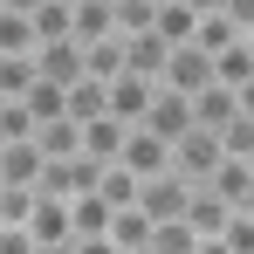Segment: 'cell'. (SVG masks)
Returning <instances> with one entry per match:
<instances>
[{
  "mask_svg": "<svg viewBox=\"0 0 254 254\" xmlns=\"http://www.w3.org/2000/svg\"><path fill=\"white\" fill-rule=\"evenodd\" d=\"M186 199H192V186H186L179 172H151V179H137V213H144L151 227L186 220Z\"/></svg>",
  "mask_w": 254,
  "mask_h": 254,
  "instance_id": "1",
  "label": "cell"
},
{
  "mask_svg": "<svg viewBox=\"0 0 254 254\" xmlns=\"http://www.w3.org/2000/svg\"><path fill=\"white\" fill-rule=\"evenodd\" d=\"M172 172H179V179H186V186H206L213 172H220V137H213V130H186V137H179V144H172Z\"/></svg>",
  "mask_w": 254,
  "mask_h": 254,
  "instance_id": "2",
  "label": "cell"
},
{
  "mask_svg": "<svg viewBox=\"0 0 254 254\" xmlns=\"http://www.w3.org/2000/svg\"><path fill=\"white\" fill-rule=\"evenodd\" d=\"M158 89H172V96H199V89H213V62L199 55V48H172L165 69H158Z\"/></svg>",
  "mask_w": 254,
  "mask_h": 254,
  "instance_id": "3",
  "label": "cell"
},
{
  "mask_svg": "<svg viewBox=\"0 0 254 254\" xmlns=\"http://www.w3.org/2000/svg\"><path fill=\"white\" fill-rule=\"evenodd\" d=\"M117 165L130 172V179H151V172H172V144L165 137H151V130H124V151H117Z\"/></svg>",
  "mask_w": 254,
  "mask_h": 254,
  "instance_id": "4",
  "label": "cell"
},
{
  "mask_svg": "<svg viewBox=\"0 0 254 254\" xmlns=\"http://www.w3.org/2000/svg\"><path fill=\"white\" fill-rule=\"evenodd\" d=\"M137 130H151V137H165V144H179V137L192 130V96H172V89H158Z\"/></svg>",
  "mask_w": 254,
  "mask_h": 254,
  "instance_id": "5",
  "label": "cell"
},
{
  "mask_svg": "<svg viewBox=\"0 0 254 254\" xmlns=\"http://www.w3.org/2000/svg\"><path fill=\"white\" fill-rule=\"evenodd\" d=\"M28 241H35V248H69V241H76V234H69V199H42V192H35Z\"/></svg>",
  "mask_w": 254,
  "mask_h": 254,
  "instance_id": "6",
  "label": "cell"
},
{
  "mask_svg": "<svg viewBox=\"0 0 254 254\" xmlns=\"http://www.w3.org/2000/svg\"><path fill=\"white\" fill-rule=\"evenodd\" d=\"M35 76L42 83H83V42H42L35 48Z\"/></svg>",
  "mask_w": 254,
  "mask_h": 254,
  "instance_id": "7",
  "label": "cell"
},
{
  "mask_svg": "<svg viewBox=\"0 0 254 254\" xmlns=\"http://www.w3.org/2000/svg\"><path fill=\"white\" fill-rule=\"evenodd\" d=\"M151 96H158V83H151V76H117V83H110V117H117V124H144V110H151Z\"/></svg>",
  "mask_w": 254,
  "mask_h": 254,
  "instance_id": "8",
  "label": "cell"
},
{
  "mask_svg": "<svg viewBox=\"0 0 254 254\" xmlns=\"http://www.w3.org/2000/svg\"><path fill=\"white\" fill-rule=\"evenodd\" d=\"M227 220H234V206H227L213 186H192V199H186V227H192L199 241H220V234H227Z\"/></svg>",
  "mask_w": 254,
  "mask_h": 254,
  "instance_id": "9",
  "label": "cell"
},
{
  "mask_svg": "<svg viewBox=\"0 0 254 254\" xmlns=\"http://www.w3.org/2000/svg\"><path fill=\"white\" fill-rule=\"evenodd\" d=\"M42 151L35 144H0V186H21V192H35L42 186Z\"/></svg>",
  "mask_w": 254,
  "mask_h": 254,
  "instance_id": "10",
  "label": "cell"
},
{
  "mask_svg": "<svg viewBox=\"0 0 254 254\" xmlns=\"http://www.w3.org/2000/svg\"><path fill=\"white\" fill-rule=\"evenodd\" d=\"M35 151H42L48 165H69V158H83V124H69V117L42 124V130H35Z\"/></svg>",
  "mask_w": 254,
  "mask_h": 254,
  "instance_id": "11",
  "label": "cell"
},
{
  "mask_svg": "<svg viewBox=\"0 0 254 254\" xmlns=\"http://www.w3.org/2000/svg\"><path fill=\"white\" fill-rule=\"evenodd\" d=\"M62 117H69V124H96V117H110V89L103 83H69L62 89Z\"/></svg>",
  "mask_w": 254,
  "mask_h": 254,
  "instance_id": "12",
  "label": "cell"
},
{
  "mask_svg": "<svg viewBox=\"0 0 254 254\" xmlns=\"http://www.w3.org/2000/svg\"><path fill=\"white\" fill-rule=\"evenodd\" d=\"M124 130H130V124H117V117H96V124H83V158H96V165H117Z\"/></svg>",
  "mask_w": 254,
  "mask_h": 254,
  "instance_id": "13",
  "label": "cell"
},
{
  "mask_svg": "<svg viewBox=\"0 0 254 254\" xmlns=\"http://www.w3.org/2000/svg\"><path fill=\"white\" fill-rule=\"evenodd\" d=\"M192 48H199L206 62H220L227 48H241V28H234L227 14H199V28H192Z\"/></svg>",
  "mask_w": 254,
  "mask_h": 254,
  "instance_id": "14",
  "label": "cell"
},
{
  "mask_svg": "<svg viewBox=\"0 0 254 254\" xmlns=\"http://www.w3.org/2000/svg\"><path fill=\"white\" fill-rule=\"evenodd\" d=\"M69 35H76V42H110V35H117V21H110V7H103V0H83V7H69Z\"/></svg>",
  "mask_w": 254,
  "mask_h": 254,
  "instance_id": "15",
  "label": "cell"
},
{
  "mask_svg": "<svg viewBox=\"0 0 254 254\" xmlns=\"http://www.w3.org/2000/svg\"><path fill=\"white\" fill-rule=\"evenodd\" d=\"M234 117H241V110H234V89H199V96H192V124L199 130H213V137H220V124H234Z\"/></svg>",
  "mask_w": 254,
  "mask_h": 254,
  "instance_id": "16",
  "label": "cell"
},
{
  "mask_svg": "<svg viewBox=\"0 0 254 254\" xmlns=\"http://www.w3.org/2000/svg\"><path fill=\"white\" fill-rule=\"evenodd\" d=\"M83 76L110 89L117 76H124V42H117V35H110V42H89V48H83Z\"/></svg>",
  "mask_w": 254,
  "mask_h": 254,
  "instance_id": "17",
  "label": "cell"
},
{
  "mask_svg": "<svg viewBox=\"0 0 254 254\" xmlns=\"http://www.w3.org/2000/svg\"><path fill=\"white\" fill-rule=\"evenodd\" d=\"M206 186L220 192V199H227V206H241V199L254 192V172H248V158H220V172H213Z\"/></svg>",
  "mask_w": 254,
  "mask_h": 254,
  "instance_id": "18",
  "label": "cell"
},
{
  "mask_svg": "<svg viewBox=\"0 0 254 254\" xmlns=\"http://www.w3.org/2000/svg\"><path fill=\"white\" fill-rule=\"evenodd\" d=\"M69 234H76V241H89V234H110V206H103L96 192L69 199Z\"/></svg>",
  "mask_w": 254,
  "mask_h": 254,
  "instance_id": "19",
  "label": "cell"
},
{
  "mask_svg": "<svg viewBox=\"0 0 254 254\" xmlns=\"http://www.w3.org/2000/svg\"><path fill=\"white\" fill-rule=\"evenodd\" d=\"M21 110L35 117V130L55 124V117H62V83H42V76H35V83H28V96H21Z\"/></svg>",
  "mask_w": 254,
  "mask_h": 254,
  "instance_id": "20",
  "label": "cell"
},
{
  "mask_svg": "<svg viewBox=\"0 0 254 254\" xmlns=\"http://www.w3.org/2000/svg\"><path fill=\"white\" fill-rule=\"evenodd\" d=\"M35 83V55H0V103H21Z\"/></svg>",
  "mask_w": 254,
  "mask_h": 254,
  "instance_id": "21",
  "label": "cell"
},
{
  "mask_svg": "<svg viewBox=\"0 0 254 254\" xmlns=\"http://www.w3.org/2000/svg\"><path fill=\"white\" fill-rule=\"evenodd\" d=\"M96 199L117 213V206H137V179H130L124 165H103V179H96Z\"/></svg>",
  "mask_w": 254,
  "mask_h": 254,
  "instance_id": "22",
  "label": "cell"
},
{
  "mask_svg": "<svg viewBox=\"0 0 254 254\" xmlns=\"http://www.w3.org/2000/svg\"><path fill=\"white\" fill-rule=\"evenodd\" d=\"M0 55H35V21L0 7Z\"/></svg>",
  "mask_w": 254,
  "mask_h": 254,
  "instance_id": "23",
  "label": "cell"
},
{
  "mask_svg": "<svg viewBox=\"0 0 254 254\" xmlns=\"http://www.w3.org/2000/svg\"><path fill=\"white\" fill-rule=\"evenodd\" d=\"M110 241H117V248H144V241H151V220L137 206H117L110 213Z\"/></svg>",
  "mask_w": 254,
  "mask_h": 254,
  "instance_id": "24",
  "label": "cell"
},
{
  "mask_svg": "<svg viewBox=\"0 0 254 254\" xmlns=\"http://www.w3.org/2000/svg\"><path fill=\"white\" fill-rule=\"evenodd\" d=\"M144 248H151V254H192V248H199V234H192L186 220H165V227H151Z\"/></svg>",
  "mask_w": 254,
  "mask_h": 254,
  "instance_id": "25",
  "label": "cell"
},
{
  "mask_svg": "<svg viewBox=\"0 0 254 254\" xmlns=\"http://www.w3.org/2000/svg\"><path fill=\"white\" fill-rule=\"evenodd\" d=\"M220 158H254V117L220 124Z\"/></svg>",
  "mask_w": 254,
  "mask_h": 254,
  "instance_id": "26",
  "label": "cell"
},
{
  "mask_svg": "<svg viewBox=\"0 0 254 254\" xmlns=\"http://www.w3.org/2000/svg\"><path fill=\"white\" fill-rule=\"evenodd\" d=\"M0 144H35V117L21 103H0Z\"/></svg>",
  "mask_w": 254,
  "mask_h": 254,
  "instance_id": "27",
  "label": "cell"
},
{
  "mask_svg": "<svg viewBox=\"0 0 254 254\" xmlns=\"http://www.w3.org/2000/svg\"><path fill=\"white\" fill-rule=\"evenodd\" d=\"M220 241H227V254H254V220H241V213H234Z\"/></svg>",
  "mask_w": 254,
  "mask_h": 254,
  "instance_id": "28",
  "label": "cell"
},
{
  "mask_svg": "<svg viewBox=\"0 0 254 254\" xmlns=\"http://www.w3.org/2000/svg\"><path fill=\"white\" fill-rule=\"evenodd\" d=\"M220 14H227L241 35H254V0H220Z\"/></svg>",
  "mask_w": 254,
  "mask_h": 254,
  "instance_id": "29",
  "label": "cell"
},
{
  "mask_svg": "<svg viewBox=\"0 0 254 254\" xmlns=\"http://www.w3.org/2000/svg\"><path fill=\"white\" fill-rule=\"evenodd\" d=\"M0 254H35V241H28V227H0Z\"/></svg>",
  "mask_w": 254,
  "mask_h": 254,
  "instance_id": "30",
  "label": "cell"
},
{
  "mask_svg": "<svg viewBox=\"0 0 254 254\" xmlns=\"http://www.w3.org/2000/svg\"><path fill=\"white\" fill-rule=\"evenodd\" d=\"M69 254H117L110 234H89V241H69Z\"/></svg>",
  "mask_w": 254,
  "mask_h": 254,
  "instance_id": "31",
  "label": "cell"
},
{
  "mask_svg": "<svg viewBox=\"0 0 254 254\" xmlns=\"http://www.w3.org/2000/svg\"><path fill=\"white\" fill-rule=\"evenodd\" d=\"M234 110H241V117H254V76H248L241 89H234Z\"/></svg>",
  "mask_w": 254,
  "mask_h": 254,
  "instance_id": "32",
  "label": "cell"
},
{
  "mask_svg": "<svg viewBox=\"0 0 254 254\" xmlns=\"http://www.w3.org/2000/svg\"><path fill=\"white\" fill-rule=\"evenodd\" d=\"M0 7H7V14H28V21H35V14H42L48 0H0Z\"/></svg>",
  "mask_w": 254,
  "mask_h": 254,
  "instance_id": "33",
  "label": "cell"
},
{
  "mask_svg": "<svg viewBox=\"0 0 254 254\" xmlns=\"http://www.w3.org/2000/svg\"><path fill=\"white\" fill-rule=\"evenodd\" d=\"M186 7H192V14H220V0H186Z\"/></svg>",
  "mask_w": 254,
  "mask_h": 254,
  "instance_id": "34",
  "label": "cell"
},
{
  "mask_svg": "<svg viewBox=\"0 0 254 254\" xmlns=\"http://www.w3.org/2000/svg\"><path fill=\"white\" fill-rule=\"evenodd\" d=\"M192 254H227V241H199V248H192Z\"/></svg>",
  "mask_w": 254,
  "mask_h": 254,
  "instance_id": "35",
  "label": "cell"
},
{
  "mask_svg": "<svg viewBox=\"0 0 254 254\" xmlns=\"http://www.w3.org/2000/svg\"><path fill=\"white\" fill-rule=\"evenodd\" d=\"M234 213H241V220H254V192H248V199H241V206H234Z\"/></svg>",
  "mask_w": 254,
  "mask_h": 254,
  "instance_id": "36",
  "label": "cell"
},
{
  "mask_svg": "<svg viewBox=\"0 0 254 254\" xmlns=\"http://www.w3.org/2000/svg\"><path fill=\"white\" fill-rule=\"evenodd\" d=\"M241 48H248V62H254V35H241Z\"/></svg>",
  "mask_w": 254,
  "mask_h": 254,
  "instance_id": "37",
  "label": "cell"
},
{
  "mask_svg": "<svg viewBox=\"0 0 254 254\" xmlns=\"http://www.w3.org/2000/svg\"><path fill=\"white\" fill-rule=\"evenodd\" d=\"M35 254H69V248H35Z\"/></svg>",
  "mask_w": 254,
  "mask_h": 254,
  "instance_id": "38",
  "label": "cell"
},
{
  "mask_svg": "<svg viewBox=\"0 0 254 254\" xmlns=\"http://www.w3.org/2000/svg\"><path fill=\"white\" fill-rule=\"evenodd\" d=\"M117 254H151V248H117Z\"/></svg>",
  "mask_w": 254,
  "mask_h": 254,
  "instance_id": "39",
  "label": "cell"
},
{
  "mask_svg": "<svg viewBox=\"0 0 254 254\" xmlns=\"http://www.w3.org/2000/svg\"><path fill=\"white\" fill-rule=\"evenodd\" d=\"M55 7H83V0H55Z\"/></svg>",
  "mask_w": 254,
  "mask_h": 254,
  "instance_id": "40",
  "label": "cell"
},
{
  "mask_svg": "<svg viewBox=\"0 0 254 254\" xmlns=\"http://www.w3.org/2000/svg\"><path fill=\"white\" fill-rule=\"evenodd\" d=\"M151 7H165V0H151Z\"/></svg>",
  "mask_w": 254,
  "mask_h": 254,
  "instance_id": "41",
  "label": "cell"
},
{
  "mask_svg": "<svg viewBox=\"0 0 254 254\" xmlns=\"http://www.w3.org/2000/svg\"><path fill=\"white\" fill-rule=\"evenodd\" d=\"M103 7H117V0H103Z\"/></svg>",
  "mask_w": 254,
  "mask_h": 254,
  "instance_id": "42",
  "label": "cell"
},
{
  "mask_svg": "<svg viewBox=\"0 0 254 254\" xmlns=\"http://www.w3.org/2000/svg\"><path fill=\"white\" fill-rule=\"evenodd\" d=\"M248 172H254V158H248Z\"/></svg>",
  "mask_w": 254,
  "mask_h": 254,
  "instance_id": "43",
  "label": "cell"
}]
</instances>
